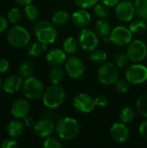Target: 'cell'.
Instances as JSON below:
<instances>
[{
    "label": "cell",
    "mask_w": 147,
    "mask_h": 148,
    "mask_svg": "<svg viewBox=\"0 0 147 148\" xmlns=\"http://www.w3.org/2000/svg\"><path fill=\"white\" fill-rule=\"evenodd\" d=\"M55 131L62 140H71L79 134L80 125L74 118L63 117L57 121L55 125Z\"/></svg>",
    "instance_id": "obj_1"
},
{
    "label": "cell",
    "mask_w": 147,
    "mask_h": 148,
    "mask_svg": "<svg viewBox=\"0 0 147 148\" xmlns=\"http://www.w3.org/2000/svg\"><path fill=\"white\" fill-rule=\"evenodd\" d=\"M33 31L37 41L43 44L53 43L57 36V31L54 24L45 20L36 22L33 27Z\"/></svg>",
    "instance_id": "obj_2"
},
{
    "label": "cell",
    "mask_w": 147,
    "mask_h": 148,
    "mask_svg": "<svg viewBox=\"0 0 147 148\" xmlns=\"http://www.w3.org/2000/svg\"><path fill=\"white\" fill-rule=\"evenodd\" d=\"M65 95V90L62 86L53 84L44 91L42 95V103L47 108H57L64 101Z\"/></svg>",
    "instance_id": "obj_3"
},
{
    "label": "cell",
    "mask_w": 147,
    "mask_h": 148,
    "mask_svg": "<svg viewBox=\"0 0 147 148\" xmlns=\"http://www.w3.org/2000/svg\"><path fill=\"white\" fill-rule=\"evenodd\" d=\"M6 37L9 44L15 48H23L29 44L30 41L29 32L25 28L19 25H14L10 28Z\"/></svg>",
    "instance_id": "obj_4"
},
{
    "label": "cell",
    "mask_w": 147,
    "mask_h": 148,
    "mask_svg": "<svg viewBox=\"0 0 147 148\" xmlns=\"http://www.w3.org/2000/svg\"><path fill=\"white\" fill-rule=\"evenodd\" d=\"M22 89L24 96L31 100H36L42 97L45 91L42 82L34 76H30L24 80Z\"/></svg>",
    "instance_id": "obj_5"
},
{
    "label": "cell",
    "mask_w": 147,
    "mask_h": 148,
    "mask_svg": "<svg viewBox=\"0 0 147 148\" xmlns=\"http://www.w3.org/2000/svg\"><path fill=\"white\" fill-rule=\"evenodd\" d=\"M98 80L101 84L112 85L119 79L118 66L113 62H104L100 66L97 71Z\"/></svg>",
    "instance_id": "obj_6"
},
{
    "label": "cell",
    "mask_w": 147,
    "mask_h": 148,
    "mask_svg": "<svg viewBox=\"0 0 147 148\" xmlns=\"http://www.w3.org/2000/svg\"><path fill=\"white\" fill-rule=\"evenodd\" d=\"M126 79L129 83L134 85L146 82L147 81V68L139 63L129 66L126 71Z\"/></svg>",
    "instance_id": "obj_7"
},
{
    "label": "cell",
    "mask_w": 147,
    "mask_h": 148,
    "mask_svg": "<svg viewBox=\"0 0 147 148\" xmlns=\"http://www.w3.org/2000/svg\"><path fill=\"white\" fill-rule=\"evenodd\" d=\"M126 55L131 62L135 63L142 62L147 56V47L141 40L132 41L127 47Z\"/></svg>",
    "instance_id": "obj_8"
},
{
    "label": "cell",
    "mask_w": 147,
    "mask_h": 148,
    "mask_svg": "<svg viewBox=\"0 0 147 148\" xmlns=\"http://www.w3.org/2000/svg\"><path fill=\"white\" fill-rule=\"evenodd\" d=\"M78 42L81 48L85 51H92L95 49L98 45V35L90 29L83 28L78 35Z\"/></svg>",
    "instance_id": "obj_9"
},
{
    "label": "cell",
    "mask_w": 147,
    "mask_h": 148,
    "mask_svg": "<svg viewBox=\"0 0 147 148\" xmlns=\"http://www.w3.org/2000/svg\"><path fill=\"white\" fill-rule=\"evenodd\" d=\"M133 33L129 28L126 26H117L111 31L109 41L117 46L128 45L132 42Z\"/></svg>",
    "instance_id": "obj_10"
},
{
    "label": "cell",
    "mask_w": 147,
    "mask_h": 148,
    "mask_svg": "<svg viewBox=\"0 0 147 148\" xmlns=\"http://www.w3.org/2000/svg\"><path fill=\"white\" fill-rule=\"evenodd\" d=\"M135 5L128 0L119 2L115 7V15L117 18L124 23L131 22L135 15Z\"/></svg>",
    "instance_id": "obj_11"
},
{
    "label": "cell",
    "mask_w": 147,
    "mask_h": 148,
    "mask_svg": "<svg viewBox=\"0 0 147 148\" xmlns=\"http://www.w3.org/2000/svg\"><path fill=\"white\" fill-rule=\"evenodd\" d=\"M65 71L73 79L80 78L85 72L84 62L77 56H70L65 62Z\"/></svg>",
    "instance_id": "obj_12"
},
{
    "label": "cell",
    "mask_w": 147,
    "mask_h": 148,
    "mask_svg": "<svg viewBox=\"0 0 147 148\" xmlns=\"http://www.w3.org/2000/svg\"><path fill=\"white\" fill-rule=\"evenodd\" d=\"M75 109L81 113H90L95 107L94 99L86 93H80L73 100Z\"/></svg>",
    "instance_id": "obj_13"
},
{
    "label": "cell",
    "mask_w": 147,
    "mask_h": 148,
    "mask_svg": "<svg viewBox=\"0 0 147 148\" xmlns=\"http://www.w3.org/2000/svg\"><path fill=\"white\" fill-rule=\"evenodd\" d=\"M55 130V126L52 120L42 118L38 120L33 126V131L35 134L40 138L49 137Z\"/></svg>",
    "instance_id": "obj_14"
},
{
    "label": "cell",
    "mask_w": 147,
    "mask_h": 148,
    "mask_svg": "<svg viewBox=\"0 0 147 148\" xmlns=\"http://www.w3.org/2000/svg\"><path fill=\"white\" fill-rule=\"evenodd\" d=\"M111 138L118 143H124L129 138V129L124 122H115L110 127Z\"/></svg>",
    "instance_id": "obj_15"
},
{
    "label": "cell",
    "mask_w": 147,
    "mask_h": 148,
    "mask_svg": "<svg viewBox=\"0 0 147 148\" xmlns=\"http://www.w3.org/2000/svg\"><path fill=\"white\" fill-rule=\"evenodd\" d=\"M10 111L12 115L16 119H24L29 114L30 105L29 101L25 99H16L13 101L10 108Z\"/></svg>",
    "instance_id": "obj_16"
},
{
    "label": "cell",
    "mask_w": 147,
    "mask_h": 148,
    "mask_svg": "<svg viewBox=\"0 0 147 148\" xmlns=\"http://www.w3.org/2000/svg\"><path fill=\"white\" fill-rule=\"evenodd\" d=\"M23 82V78L19 75H11L4 79L2 88L7 94H14L22 88Z\"/></svg>",
    "instance_id": "obj_17"
},
{
    "label": "cell",
    "mask_w": 147,
    "mask_h": 148,
    "mask_svg": "<svg viewBox=\"0 0 147 148\" xmlns=\"http://www.w3.org/2000/svg\"><path fill=\"white\" fill-rule=\"evenodd\" d=\"M66 60H67V53L61 49H57V48L52 49L46 55L47 62L53 67L55 66L59 67L62 65L63 63H65Z\"/></svg>",
    "instance_id": "obj_18"
},
{
    "label": "cell",
    "mask_w": 147,
    "mask_h": 148,
    "mask_svg": "<svg viewBox=\"0 0 147 148\" xmlns=\"http://www.w3.org/2000/svg\"><path fill=\"white\" fill-rule=\"evenodd\" d=\"M71 20L74 25L77 28H86L91 22L90 14L84 9L75 11L71 16Z\"/></svg>",
    "instance_id": "obj_19"
},
{
    "label": "cell",
    "mask_w": 147,
    "mask_h": 148,
    "mask_svg": "<svg viewBox=\"0 0 147 148\" xmlns=\"http://www.w3.org/2000/svg\"><path fill=\"white\" fill-rule=\"evenodd\" d=\"M94 31L100 37H102L104 40L109 41L112 29L110 23L106 19H100L96 22L94 25Z\"/></svg>",
    "instance_id": "obj_20"
},
{
    "label": "cell",
    "mask_w": 147,
    "mask_h": 148,
    "mask_svg": "<svg viewBox=\"0 0 147 148\" xmlns=\"http://www.w3.org/2000/svg\"><path fill=\"white\" fill-rule=\"evenodd\" d=\"M7 133L11 138H17L21 136L24 131V123L19 121V119L11 121L6 127Z\"/></svg>",
    "instance_id": "obj_21"
},
{
    "label": "cell",
    "mask_w": 147,
    "mask_h": 148,
    "mask_svg": "<svg viewBox=\"0 0 147 148\" xmlns=\"http://www.w3.org/2000/svg\"><path fill=\"white\" fill-rule=\"evenodd\" d=\"M63 50L68 54V55H74L77 49H78V46H79V42L78 40H76L75 37L73 36H68L67 37L64 41H63Z\"/></svg>",
    "instance_id": "obj_22"
},
{
    "label": "cell",
    "mask_w": 147,
    "mask_h": 148,
    "mask_svg": "<svg viewBox=\"0 0 147 148\" xmlns=\"http://www.w3.org/2000/svg\"><path fill=\"white\" fill-rule=\"evenodd\" d=\"M146 20L139 18V19H135L132 21L129 24V29L132 31L133 34L134 35H139L145 32L146 29Z\"/></svg>",
    "instance_id": "obj_23"
},
{
    "label": "cell",
    "mask_w": 147,
    "mask_h": 148,
    "mask_svg": "<svg viewBox=\"0 0 147 148\" xmlns=\"http://www.w3.org/2000/svg\"><path fill=\"white\" fill-rule=\"evenodd\" d=\"M34 68L33 65L29 61H23L21 62V64L18 67V75L23 78V79H27L30 76H32Z\"/></svg>",
    "instance_id": "obj_24"
},
{
    "label": "cell",
    "mask_w": 147,
    "mask_h": 148,
    "mask_svg": "<svg viewBox=\"0 0 147 148\" xmlns=\"http://www.w3.org/2000/svg\"><path fill=\"white\" fill-rule=\"evenodd\" d=\"M47 49V44H43L40 42H32L28 46L27 51L29 56H33V57H37L39 56L45 49Z\"/></svg>",
    "instance_id": "obj_25"
},
{
    "label": "cell",
    "mask_w": 147,
    "mask_h": 148,
    "mask_svg": "<svg viewBox=\"0 0 147 148\" xmlns=\"http://www.w3.org/2000/svg\"><path fill=\"white\" fill-rule=\"evenodd\" d=\"M69 20V15L68 12L64 10H58L54 13L52 16V22L55 25L57 26H63L65 25Z\"/></svg>",
    "instance_id": "obj_26"
},
{
    "label": "cell",
    "mask_w": 147,
    "mask_h": 148,
    "mask_svg": "<svg viewBox=\"0 0 147 148\" xmlns=\"http://www.w3.org/2000/svg\"><path fill=\"white\" fill-rule=\"evenodd\" d=\"M64 78L63 70L58 66L53 67L49 71V79L53 84H59Z\"/></svg>",
    "instance_id": "obj_27"
},
{
    "label": "cell",
    "mask_w": 147,
    "mask_h": 148,
    "mask_svg": "<svg viewBox=\"0 0 147 148\" xmlns=\"http://www.w3.org/2000/svg\"><path fill=\"white\" fill-rule=\"evenodd\" d=\"M134 5L138 16L147 21V0H135Z\"/></svg>",
    "instance_id": "obj_28"
},
{
    "label": "cell",
    "mask_w": 147,
    "mask_h": 148,
    "mask_svg": "<svg viewBox=\"0 0 147 148\" xmlns=\"http://www.w3.org/2000/svg\"><path fill=\"white\" fill-rule=\"evenodd\" d=\"M134 116H135L134 110L130 107H125L120 112V120L126 124L133 121Z\"/></svg>",
    "instance_id": "obj_29"
},
{
    "label": "cell",
    "mask_w": 147,
    "mask_h": 148,
    "mask_svg": "<svg viewBox=\"0 0 147 148\" xmlns=\"http://www.w3.org/2000/svg\"><path fill=\"white\" fill-rule=\"evenodd\" d=\"M89 57H90V60L95 63H102V62H105L107 56L104 50L95 49L92 50Z\"/></svg>",
    "instance_id": "obj_30"
},
{
    "label": "cell",
    "mask_w": 147,
    "mask_h": 148,
    "mask_svg": "<svg viewBox=\"0 0 147 148\" xmlns=\"http://www.w3.org/2000/svg\"><path fill=\"white\" fill-rule=\"evenodd\" d=\"M23 11H24L25 16L30 21H36L39 16V10H38L37 7L31 3L24 6Z\"/></svg>",
    "instance_id": "obj_31"
},
{
    "label": "cell",
    "mask_w": 147,
    "mask_h": 148,
    "mask_svg": "<svg viewBox=\"0 0 147 148\" xmlns=\"http://www.w3.org/2000/svg\"><path fill=\"white\" fill-rule=\"evenodd\" d=\"M108 6L103 4V3H96L94 8V12L96 16H98L100 19H106L109 16V10L107 8Z\"/></svg>",
    "instance_id": "obj_32"
},
{
    "label": "cell",
    "mask_w": 147,
    "mask_h": 148,
    "mask_svg": "<svg viewBox=\"0 0 147 148\" xmlns=\"http://www.w3.org/2000/svg\"><path fill=\"white\" fill-rule=\"evenodd\" d=\"M136 108L139 111V113L147 118V95H141L136 102Z\"/></svg>",
    "instance_id": "obj_33"
},
{
    "label": "cell",
    "mask_w": 147,
    "mask_h": 148,
    "mask_svg": "<svg viewBox=\"0 0 147 148\" xmlns=\"http://www.w3.org/2000/svg\"><path fill=\"white\" fill-rule=\"evenodd\" d=\"M22 16L23 15H22L21 10L16 7L10 9L8 12V21L13 24L19 23L22 19Z\"/></svg>",
    "instance_id": "obj_34"
},
{
    "label": "cell",
    "mask_w": 147,
    "mask_h": 148,
    "mask_svg": "<svg viewBox=\"0 0 147 148\" xmlns=\"http://www.w3.org/2000/svg\"><path fill=\"white\" fill-rule=\"evenodd\" d=\"M115 84V89L120 94H126L129 90V83L128 81L123 79H118Z\"/></svg>",
    "instance_id": "obj_35"
},
{
    "label": "cell",
    "mask_w": 147,
    "mask_h": 148,
    "mask_svg": "<svg viewBox=\"0 0 147 148\" xmlns=\"http://www.w3.org/2000/svg\"><path fill=\"white\" fill-rule=\"evenodd\" d=\"M128 57L126 53H123V52H120L117 53L114 56H113V62L114 63L118 66V67H123L127 63L128 61Z\"/></svg>",
    "instance_id": "obj_36"
},
{
    "label": "cell",
    "mask_w": 147,
    "mask_h": 148,
    "mask_svg": "<svg viewBox=\"0 0 147 148\" xmlns=\"http://www.w3.org/2000/svg\"><path fill=\"white\" fill-rule=\"evenodd\" d=\"M75 3L79 8L86 10L94 6L98 3V0H75Z\"/></svg>",
    "instance_id": "obj_37"
},
{
    "label": "cell",
    "mask_w": 147,
    "mask_h": 148,
    "mask_svg": "<svg viewBox=\"0 0 147 148\" xmlns=\"http://www.w3.org/2000/svg\"><path fill=\"white\" fill-rule=\"evenodd\" d=\"M43 148H61L62 147V144L61 142L55 139V138H47L43 144H42Z\"/></svg>",
    "instance_id": "obj_38"
},
{
    "label": "cell",
    "mask_w": 147,
    "mask_h": 148,
    "mask_svg": "<svg viewBox=\"0 0 147 148\" xmlns=\"http://www.w3.org/2000/svg\"><path fill=\"white\" fill-rule=\"evenodd\" d=\"M16 147H18L17 141L14 138H11V137L10 139L3 140L0 143V147L1 148H14Z\"/></svg>",
    "instance_id": "obj_39"
},
{
    "label": "cell",
    "mask_w": 147,
    "mask_h": 148,
    "mask_svg": "<svg viewBox=\"0 0 147 148\" xmlns=\"http://www.w3.org/2000/svg\"><path fill=\"white\" fill-rule=\"evenodd\" d=\"M95 106H98L100 108H104L108 103V99L105 95H99L96 98H94Z\"/></svg>",
    "instance_id": "obj_40"
},
{
    "label": "cell",
    "mask_w": 147,
    "mask_h": 148,
    "mask_svg": "<svg viewBox=\"0 0 147 148\" xmlns=\"http://www.w3.org/2000/svg\"><path fill=\"white\" fill-rule=\"evenodd\" d=\"M10 69V62L7 59L1 58L0 59V74L6 72Z\"/></svg>",
    "instance_id": "obj_41"
},
{
    "label": "cell",
    "mask_w": 147,
    "mask_h": 148,
    "mask_svg": "<svg viewBox=\"0 0 147 148\" xmlns=\"http://www.w3.org/2000/svg\"><path fill=\"white\" fill-rule=\"evenodd\" d=\"M139 131L140 135H141L143 138L147 139V120L146 121H144L139 125Z\"/></svg>",
    "instance_id": "obj_42"
},
{
    "label": "cell",
    "mask_w": 147,
    "mask_h": 148,
    "mask_svg": "<svg viewBox=\"0 0 147 148\" xmlns=\"http://www.w3.org/2000/svg\"><path fill=\"white\" fill-rule=\"evenodd\" d=\"M8 27V20L3 16H0V34L3 33Z\"/></svg>",
    "instance_id": "obj_43"
},
{
    "label": "cell",
    "mask_w": 147,
    "mask_h": 148,
    "mask_svg": "<svg viewBox=\"0 0 147 148\" xmlns=\"http://www.w3.org/2000/svg\"><path fill=\"white\" fill-rule=\"evenodd\" d=\"M23 123H24V125L27 127H33L34 126V124H35V122H34V119L32 118V117H30V116H26L24 119H23Z\"/></svg>",
    "instance_id": "obj_44"
},
{
    "label": "cell",
    "mask_w": 147,
    "mask_h": 148,
    "mask_svg": "<svg viewBox=\"0 0 147 148\" xmlns=\"http://www.w3.org/2000/svg\"><path fill=\"white\" fill-rule=\"evenodd\" d=\"M101 3L108 7L116 6V4L120 2V0H101Z\"/></svg>",
    "instance_id": "obj_45"
},
{
    "label": "cell",
    "mask_w": 147,
    "mask_h": 148,
    "mask_svg": "<svg viewBox=\"0 0 147 148\" xmlns=\"http://www.w3.org/2000/svg\"><path fill=\"white\" fill-rule=\"evenodd\" d=\"M15 2L18 4V5H20V6H26V5H28V4H29V3H31V2H32V0H15Z\"/></svg>",
    "instance_id": "obj_46"
},
{
    "label": "cell",
    "mask_w": 147,
    "mask_h": 148,
    "mask_svg": "<svg viewBox=\"0 0 147 148\" xmlns=\"http://www.w3.org/2000/svg\"><path fill=\"white\" fill-rule=\"evenodd\" d=\"M2 84H3V82H1V79H0V89H1V88H2Z\"/></svg>",
    "instance_id": "obj_47"
}]
</instances>
